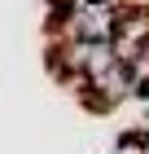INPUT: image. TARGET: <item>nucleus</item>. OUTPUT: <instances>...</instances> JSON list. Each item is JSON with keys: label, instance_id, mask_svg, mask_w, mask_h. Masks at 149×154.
Masks as SVG:
<instances>
[{"label": "nucleus", "instance_id": "obj_1", "mask_svg": "<svg viewBox=\"0 0 149 154\" xmlns=\"http://www.w3.org/2000/svg\"><path fill=\"white\" fill-rule=\"evenodd\" d=\"M118 26V9L114 5H75L61 22L66 40H83V44H110Z\"/></svg>", "mask_w": 149, "mask_h": 154}]
</instances>
